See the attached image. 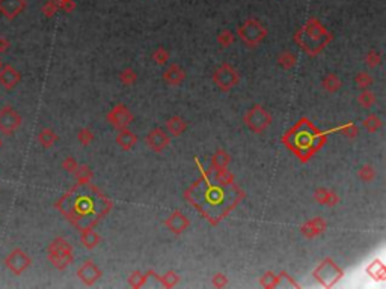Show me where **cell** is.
<instances>
[{"label": "cell", "mask_w": 386, "mask_h": 289, "mask_svg": "<svg viewBox=\"0 0 386 289\" xmlns=\"http://www.w3.org/2000/svg\"><path fill=\"white\" fill-rule=\"evenodd\" d=\"M56 208L73 226L83 231L94 228L112 210V202L91 183H77L56 202Z\"/></svg>", "instance_id": "cell-1"}, {"label": "cell", "mask_w": 386, "mask_h": 289, "mask_svg": "<svg viewBox=\"0 0 386 289\" xmlns=\"http://www.w3.org/2000/svg\"><path fill=\"white\" fill-rule=\"evenodd\" d=\"M328 142V134L312 125L308 118H302L291 130L282 136V143L299 158L308 163Z\"/></svg>", "instance_id": "cell-2"}, {"label": "cell", "mask_w": 386, "mask_h": 289, "mask_svg": "<svg viewBox=\"0 0 386 289\" xmlns=\"http://www.w3.org/2000/svg\"><path fill=\"white\" fill-rule=\"evenodd\" d=\"M333 39V35L315 17L308 18L302 29L294 33V42L309 56H317Z\"/></svg>", "instance_id": "cell-3"}, {"label": "cell", "mask_w": 386, "mask_h": 289, "mask_svg": "<svg viewBox=\"0 0 386 289\" xmlns=\"http://www.w3.org/2000/svg\"><path fill=\"white\" fill-rule=\"evenodd\" d=\"M47 259L57 270H65L74 262V249L62 237L55 238L47 247Z\"/></svg>", "instance_id": "cell-4"}, {"label": "cell", "mask_w": 386, "mask_h": 289, "mask_svg": "<svg viewBox=\"0 0 386 289\" xmlns=\"http://www.w3.org/2000/svg\"><path fill=\"white\" fill-rule=\"evenodd\" d=\"M267 33V29L256 18H248L245 23L237 27V38H240V41L249 49H255L256 46H260L266 39Z\"/></svg>", "instance_id": "cell-5"}, {"label": "cell", "mask_w": 386, "mask_h": 289, "mask_svg": "<svg viewBox=\"0 0 386 289\" xmlns=\"http://www.w3.org/2000/svg\"><path fill=\"white\" fill-rule=\"evenodd\" d=\"M312 277L325 288H332L335 286L342 277L344 271L333 262L332 258H326L318 263V266L312 271Z\"/></svg>", "instance_id": "cell-6"}, {"label": "cell", "mask_w": 386, "mask_h": 289, "mask_svg": "<svg viewBox=\"0 0 386 289\" xmlns=\"http://www.w3.org/2000/svg\"><path fill=\"white\" fill-rule=\"evenodd\" d=\"M243 122L246 124V127L250 131H253L255 134H263L272 125L273 118L263 105L255 104L245 113Z\"/></svg>", "instance_id": "cell-7"}, {"label": "cell", "mask_w": 386, "mask_h": 289, "mask_svg": "<svg viewBox=\"0 0 386 289\" xmlns=\"http://www.w3.org/2000/svg\"><path fill=\"white\" fill-rule=\"evenodd\" d=\"M239 81H240L239 71L228 62H223L213 74V83L218 86V89L222 91V92L231 91L234 86L239 84Z\"/></svg>", "instance_id": "cell-8"}, {"label": "cell", "mask_w": 386, "mask_h": 289, "mask_svg": "<svg viewBox=\"0 0 386 289\" xmlns=\"http://www.w3.org/2000/svg\"><path fill=\"white\" fill-rule=\"evenodd\" d=\"M5 265H6V268H8L12 274L20 276V274H23L29 266L32 265V259H30V256H29L25 250H22V249H14V250H11L9 255L6 256Z\"/></svg>", "instance_id": "cell-9"}, {"label": "cell", "mask_w": 386, "mask_h": 289, "mask_svg": "<svg viewBox=\"0 0 386 289\" xmlns=\"http://www.w3.org/2000/svg\"><path fill=\"white\" fill-rule=\"evenodd\" d=\"M22 116L18 112H15L11 105H6L0 108V132L6 136H12L22 127Z\"/></svg>", "instance_id": "cell-10"}, {"label": "cell", "mask_w": 386, "mask_h": 289, "mask_svg": "<svg viewBox=\"0 0 386 289\" xmlns=\"http://www.w3.org/2000/svg\"><path fill=\"white\" fill-rule=\"evenodd\" d=\"M106 119H108V122H111L116 130H124V128H128L133 124L135 116H133V113L128 110V107L125 104H116L108 113Z\"/></svg>", "instance_id": "cell-11"}, {"label": "cell", "mask_w": 386, "mask_h": 289, "mask_svg": "<svg viewBox=\"0 0 386 289\" xmlns=\"http://www.w3.org/2000/svg\"><path fill=\"white\" fill-rule=\"evenodd\" d=\"M145 143L153 152L160 154L170 145V136L163 128H153L151 131L146 134Z\"/></svg>", "instance_id": "cell-12"}, {"label": "cell", "mask_w": 386, "mask_h": 289, "mask_svg": "<svg viewBox=\"0 0 386 289\" xmlns=\"http://www.w3.org/2000/svg\"><path fill=\"white\" fill-rule=\"evenodd\" d=\"M103 276V271L98 268V265L94 262V261H86L83 262L79 270H77V277L80 279L83 285L86 286H92L95 285Z\"/></svg>", "instance_id": "cell-13"}, {"label": "cell", "mask_w": 386, "mask_h": 289, "mask_svg": "<svg viewBox=\"0 0 386 289\" xmlns=\"http://www.w3.org/2000/svg\"><path fill=\"white\" fill-rule=\"evenodd\" d=\"M165 226L175 235L183 234L189 226H190V220L187 218V215L181 211H174L165 220Z\"/></svg>", "instance_id": "cell-14"}, {"label": "cell", "mask_w": 386, "mask_h": 289, "mask_svg": "<svg viewBox=\"0 0 386 289\" xmlns=\"http://www.w3.org/2000/svg\"><path fill=\"white\" fill-rule=\"evenodd\" d=\"M328 229V223L325 218L321 217H314V218H309L306 220L304 225L301 226V232L302 235H305L306 238L312 239V238L320 237L321 234H325Z\"/></svg>", "instance_id": "cell-15"}, {"label": "cell", "mask_w": 386, "mask_h": 289, "mask_svg": "<svg viewBox=\"0 0 386 289\" xmlns=\"http://www.w3.org/2000/svg\"><path fill=\"white\" fill-rule=\"evenodd\" d=\"M26 0H0V14L6 20H15L26 9Z\"/></svg>", "instance_id": "cell-16"}, {"label": "cell", "mask_w": 386, "mask_h": 289, "mask_svg": "<svg viewBox=\"0 0 386 289\" xmlns=\"http://www.w3.org/2000/svg\"><path fill=\"white\" fill-rule=\"evenodd\" d=\"M20 80H22V74H20L18 70H15L12 65H2V68H0V84L5 89H8V91L14 89L20 83Z\"/></svg>", "instance_id": "cell-17"}, {"label": "cell", "mask_w": 386, "mask_h": 289, "mask_svg": "<svg viewBox=\"0 0 386 289\" xmlns=\"http://www.w3.org/2000/svg\"><path fill=\"white\" fill-rule=\"evenodd\" d=\"M186 80V71L178 63H170L163 73V81L169 86H180Z\"/></svg>", "instance_id": "cell-18"}, {"label": "cell", "mask_w": 386, "mask_h": 289, "mask_svg": "<svg viewBox=\"0 0 386 289\" xmlns=\"http://www.w3.org/2000/svg\"><path fill=\"white\" fill-rule=\"evenodd\" d=\"M314 199L320 204V205H326L329 208H333L339 204V197L338 194L331 190V188H326V187H318L315 191H314Z\"/></svg>", "instance_id": "cell-19"}, {"label": "cell", "mask_w": 386, "mask_h": 289, "mask_svg": "<svg viewBox=\"0 0 386 289\" xmlns=\"http://www.w3.org/2000/svg\"><path fill=\"white\" fill-rule=\"evenodd\" d=\"M115 140H116V145L122 151H130V149H133L136 146V143L139 142V137L138 134H135V132L128 131L127 128H124V130H119Z\"/></svg>", "instance_id": "cell-20"}, {"label": "cell", "mask_w": 386, "mask_h": 289, "mask_svg": "<svg viewBox=\"0 0 386 289\" xmlns=\"http://www.w3.org/2000/svg\"><path fill=\"white\" fill-rule=\"evenodd\" d=\"M187 127L189 125H187L186 119H183L181 116H172V118H169L166 121V130L174 137H178V136L184 134L186 130H187Z\"/></svg>", "instance_id": "cell-21"}, {"label": "cell", "mask_w": 386, "mask_h": 289, "mask_svg": "<svg viewBox=\"0 0 386 289\" xmlns=\"http://www.w3.org/2000/svg\"><path fill=\"white\" fill-rule=\"evenodd\" d=\"M80 241H82V246L84 249L92 250L101 242V237L94 231V228H86V229L80 231Z\"/></svg>", "instance_id": "cell-22"}, {"label": "cell", "mask_w": 386, "mask_h": 289, "mask_svg": "<svg viewBox=\"0 0 386 289\" xmlns=\"http://www.w3.org/2000/svg\"><path fill=\"white\" fill-rule=\"evenodd\" d=\"M215 183L222 187H232L235 183V176L231 170H228V167H222L215 170Z\"/></svg>", "instance_id": "cell-23"}, {"label": "cell", "mask_w": 386, "mask_h": 289, "mask_svg": "<svg viewBox=\"0 0 386 289\" xmlns=\"http://www.w3.org/2000/svg\"><path fill=\"white\" fill-rule=\"evenodd\" d=\"M229 163H231V155L225 149L219 148L213 154V157H211V167H210V170H218V169H222V167H228Z\"/></svg>", "instance_id": "cell-24"}, {"label": "cell", "mask_w": 386, "mask_h": 289, "mask_svg": "<svg viewBox=\"0 0 386 289\" xmlns=\"http://www.w3.org/2000/svg\"><path fill=\"white\" fill-rule=\"evenodd\" d=\"M367 274H368L371 279H374V280L383 282V280L386 279L385 265H383L382 261L376 259L374 262H371L370 265H368V268H367Z\"/></svg>", "instance_id": "cell-25"}, {"label": "cell", "mask_w": 386, "mask_h": 289, "mask_svg": "<svg viewBox=\"0 0 386 289\" xmlns=\"http://www.w3.org/2000/svg\"><path fill=\"white\" fill-rule=\"evenodd\" d=\"M276 62H277V65H279L281 68H284V70H291V68H294L296 63H297V56L293 52L285 50V52H281L277 54Z\"/></svg>", "instance_id": "cell-26"}, {"label": "cell", "mask_w": 386, "mask_h": 289, "mask_svg": "<svg viewBox=\"0 0 386 289\" xmlns=\"http://www.w3.org/2000/svg\"><path fill=\"white\" fill-rule=\"evenodd\" d=\"M321 86H323V89L326 91V92H329V94H335V92H338L339 89H341V86H342V81L341 79L336 76V74H328L325 79L321 80Z\"/></svg>", "instance_id": "cell-27"}, {"label": "cell", "mask_w": 386, "mask_h": 289, "mask_svg": "<svg viewBox=\"0 0 386 289\" xmlns=\"http://www.w3.org/2000/svg\"><path fill=\"white\" fill-rule=\"evenodd\" d=\"M74 176H76V181L79 183V184H86V183H91V180L94 178V172L91 170V167L89 166H86V164H79L77 166V169L74 170V173H73Z\"/></svg>", "instance_id": "cell-28"}, {"label": "cell", "mask_w": 386, "mask_h": 289, "mask_svg": "<svg viewBox=\"0 0 386 289\" xmlns=\"http://www.w3.org/2000/svg\"><path fill=\"white\" fill-rule=\"evenodd\" d=\"M38 142L44 146V148H52L57 142V134L52 128H42L38 134Z\"/></svg>", "instance_id": "cell-29"}, {"label": "cell", "mask_w": 386, "mask_h": 289, "mask_svg": "<svg viewBox=\"0 0 386 289\" xmlns=\"http://www.w3.org/2000/svg\"><path fill=\"white\" fill-rule=\"evenodd\" d=\"M157 282L163 286V288H174L178 285L180 282V276L175 271H167L163 276H157Z\"/></svg>", "instance_id": "cell-30"}, {"label": "cell", "mask_w": 386, "mask_h": 289, "mask_svg": "<svg viewBox=\"0 0 386 289\" xmlns=\"http://www.w3.org/2000/svg\"><path fill=\"white\" fill-rule=\"evenodd\" d=\"M363 127L368 132H376L379 131L383 127V121L377 116V115H370L363 119Z\"/></svg>", "instance_id": "cell-31"}, {"label": "cell", "mask_w": 386, "mask_h": 289, "mask_svg": "<svg viewBox=\"0 0 386 289\" xmlns=\"http://www.w3.org/2000/svg\"><path fill=\"white\" fill-rule=\"evenodd\" d=\"M333 131H339L344 137H347V139H356L359 134V128L355 122H346V124L336 127Z\"/></svg>", "instance_id": "cell-32"}, {"label": "cell", "mask_w": 386, "mask_h": 289, "mask_svg": "<svg viewBox=\"0 0 386 289\" xmlns=\"http://www.w3.org/2000/svg\"><path fill=\"white\" fill-rule=\"evenodd\" d=\"M119 81L124 86H133L138 83V74L133 68H125L119 73Z\"/></svg>", "instance_id": "cell-33"}, {"label": "cell", "mask_w": 386, "mask_h": 289, "mask_svg": "<svg viewBox=\"0 0 386 289\" xmlns=\"http://www.w3.org/2000/svg\"><path fill=\"white\" fill-rule=\"evenodd\" d=\"M358 104L363 108H370L373 105L376 104V95L374 92L368 91V89H363L358 97Z\"/></svg>", "instance_id": "cell-34"}, {"label": "cell", "mask_w": 386, "mask_h": 289, "mask_svg": "<svg viewBox=\"0 0 386 289\" xmlns=\"http://www.w3.org/2000/svg\"><path fill=\"white\" fill-rule=\"evenodd\" d=\"M218 42L223 49L232 46L235 42V33L232 30H229V29H223L221 33L218 35Z\"/></svg>", "instance_id": "cell-35"}, {"label": "cell", "mask_w": 386, "mask_h": 289, "mask_svg": "<svg viewBox=\"0 0 386 289\" xmlns=\"http://www.w3.org/2000/svg\"><path fill=\"white\" fill-rule=\"evenodd\" d=\"M276 288H301V285L296 283L294 279L288 273L282 271L281 274H277V285H276Z\"/></svg>", "instance_id": "cell-36"}, {"label": "cell", "mask_w": 386, "mask_h": 289, "mask_svg": "<svg viewBox=\"0 0 386 289\" xmlns=\"http://www.w3.org/2000/svg\"><path fill=\"white\" fill-rule=\"evenodd\" d=\"M358 176L360 181H363V183L368 184V183L374 181V178H376V169H374L371 164H363V166L359 169Z\"/></svg>", "instance_id": "cell-37"}, {"label": "cell", "mask_w": 386, "mask_h": 289, "mask_svg": "<svg viewBox=\"0 0 386 289\" xmlns=\"http://www.w3.org/2000/svg\"><path fill=\"white\" fill-rule=\"evenodd\" d=\"M146 280H148V274H142L140 271H133L128 277V285L132 288H142L146 285Z\"/></svg>", "instance_id": "cell-38"}, {"label": "cell", "mask_w": 386, "mask_h": 289, "mask_svg": "<svg viewBox=\"0 0 386 289\" xmlns=\"http://www.w3.org/2000/svg\"><path fill=\"white\" fill-rule=\"evenodd\" d=\"M373 77L368 74V73H365V71H360L356 74V77H355V84H356V87H359L360 91H363V89H370V86L373 84Z\"/></svg>", "instance_id": "cell-39"}, {"label": "cell", "mask_w": 386, "mask_h": 289, "mask_svg": "<svg viewBox=\"0 0 386 289\" xmlns=\"http://www.w3.org/2000/svg\"><path fill=\"white\" fill-rule=\"evenodd\" d=\"M365 63L370 66V68H376L382 63V53L379 50H368L367 54H365Z\"/></svg>", "instance_id": "cell-40"}, {"label": "cell", "mask_w": 386, "mask_h": 289, "mask_svg": "<svg viewBox=\"0 0 386 289\" xmlns=\"http://www.w3.org/2000/svg\"><path fill=\"white\" fill-rule=\"evenodd\" d=\"M169 57H170V54H169V52L166 50L165 47H159V49H156L154 53H153V60L157 65H160V66H165L166 63L169 62Z\"/></svg>", "instance_id": "cell-41"}, {"label": "cell", "mask_w": 386, "mask_h": 289, "mask_svg": "<svg viewBox=\"0 0 386 289\" xmlns=\"http://www.w3.org/2000/svg\"><path fill=\"white\" fill-rule=\"evenodd\" d=\"M260 285L266 289H275L277 285V274L267 271L261 279H260Z\"/></svg>", "instance_id": "cell-42"}, {"label": "cell", "mask_w": 386, "mask_h": 289, "mask_svg": "<svg viewBox=\"0 0 386 289\" xmlns=\"http://www.w3.org/2000/svg\"><path fill=\"white\" fill-rule=\"evenodd\" d=\"M94 132L91 131L89 128H82L79 134H77V139H79V142H80V145L83 146H88V145H91L92 142H94Z\"/></svg>", "instance_id": "cell-43"}, {"label": "cell", "mask_w": 386, "mask_h": 289, "mask_svg": "<svg viewBox=\"0 0 386 289\" xmlns=\"http://www.w3.org/2000/svg\"><path fill=\"white\" fill-rule=\"evenodd\" d=\"M41 11H42V14H44L47 18H52L56 12L59 11V6H57V3H56L55 0H47V2L44 3V6H42Z\"/></svg>", "instance_id": "cell-44"}, {"label": "cell", "mask_w": 386, "mask_h": 289, "mask_svg": "<svg viewBox=\"0 0 386 289\" xmlns=\"http://www.w3.org/2000/svg\"><path fill=\"white\" fill-rule=\"evenodd\" d=\"M79 163L74 157H67L63 161H62V169L68 173H74V170L77 169Z\"/></svg>", "instance_id": "cell-45"}, {"label": "cell", "mask_w": 386, "mask_h": 289, "mask_svg": "<svg viewBox=\"0 0 386 289\" xmlns=\"http://www.w3.org/2000/svg\"><path fill=\"white\" fill-rule=\"evenodd\" d=\"M55 2L57 3L59 9L67 12V14H70V12H73L76 9V2L74 0H55Z\"/></svg>", "instance_id": "cell-46"}, {"label": "cell", "mask_w": 386, "mask_h": 289, "mask_svg": "<svg viewBox=\"0 0 386 289\" xmlns=\"http://www.w3.org/2000/svg\"><path fill=\"white\" fill-rule=\"evenodd\" d=\"M211 285H213L215 288H225V286L228 285V277H226L223 273H218V274L213 276Z\"/></svg>", "instance_id": "cell-47"}, {"label": "cell", "mask_w": 386, "mask_h": 289, "mask_svg": "<svg viewBox=\"0 0 386 289\" xmlns=\"http://www.w3.org/2000/svg\"><path fill=\"white\" fill-rule=\"evenodd\" d=\"M9 47H11V42H9V39H6V38L0 36V53L8 52V50H9Z\"/></svg>", "instance_id": "cell-48"}, {"label": "cell", "mask_w": 386, "mask_h": 289, "mask_svg": "<svg viewBox=\"0 0 386 289\" xmlns=\"http://www.w3.org/2000/svg\"><path fill=\"white\" fill-rule=\"evenodd\" d=\"M2 145H3V143H2V139H0V148H2Z\"/></svg>", "instance_id": "cell-49"}, {"label": "cell", "mask_w": 386, "mask_h": 289, "mask_svg": "<svg viewBox=\"0 0 386 289\" xmlns=\"http://www.w3.org/2000/svg\"><path fill=\"white\" fill-rule=\"evenodd\" d=\"M2 65H3V63H2V60H0V68H2Z\"/></svg>", "instance_id": "cell-50"}]
</instances>
